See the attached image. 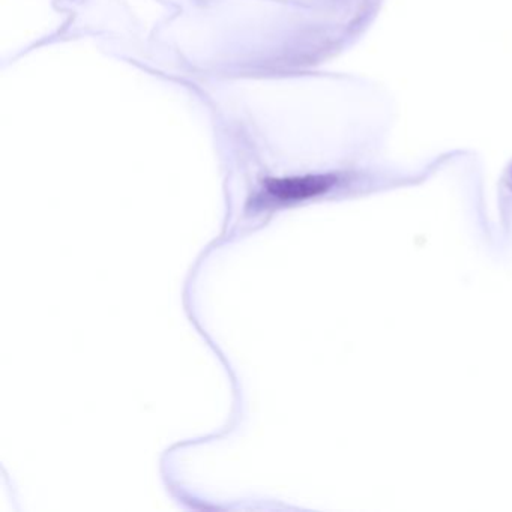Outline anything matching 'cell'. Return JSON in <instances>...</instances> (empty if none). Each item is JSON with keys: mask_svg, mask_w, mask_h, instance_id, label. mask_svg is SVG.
Segmentation results:
<instances>
[{"mask_svg": "<svg viewBox=\"0 0 512 512\" xmlns=\"http://www.w3.org/2000/svg\"><path fill=\"white\" fill-rule=\"evenodd\" d=\"M337 178L329 175L298 176V178L274 179L266 184V199L277 205L304 202L322 196L334 187Z\"/></svg>", "mask_w": 512, "mask_h": 512, "instance_id": "obj_1", "label": "cell"}]
</instances>
